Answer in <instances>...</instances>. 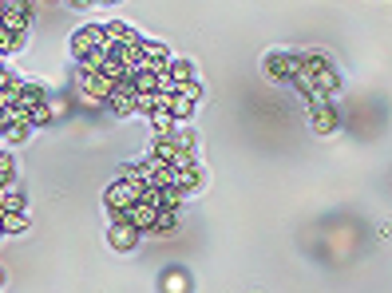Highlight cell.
I'll use <instances>...</instances> for the list:
<instances>
[{
	"label": "cell",
	"mask_w": 392,
	"mask_h": 293,
	"mask_svg": "<svg viewBox=\"0 0 392 293\" xmlns=\"http://www.w3.org/2000/svg\"><path fill=\"white\" fill-rule=\"evenodd\" d=\"M143 191H147V186H143V182H135V179L111 182V186H107V198H103V203H107V210H111V218H115V214H123V210H131V206L143 198Z\"/></svg>",
	"instance_id": "cell-1"
},
{
	"label": "cell",
	"mask_w": 392,
	"mask_h": 293,
	"mask_svg": "<svg viewBox=\"0 0 392 293\" xmlns=\"http://www.w3.org/2000/svg\"><path fill=\"white\" fill-rule=\"evenodd\" d=\"M103 48H107L103 24H88V28H80L71 36V56H76V60H88V56H95V52H103Z\"/></svg>",
	"instance_id": "cell-2"
},
{
	"label": "cell",
	"mask_w": 392,
	"mask_h": 293,
	"mask_svg": "<svg viewBox=\"0 0 392 293\" xmlns=\"http://www.w3.org/2000/svg\"><path fill=\"white\" fill-rule=\"evenodd\" d=\"M266 71H270L273 80H293V76H297V56H290V52H270V56H266Z\"/></svg>",
	"instance_id": "cell-3"
},
{
	"label": "cell",
	"mask_w": 392,
	"mask_h": 293,
	"mask_svg": "<svg viewBox=\"0 0 392 293\" xmlns=\"http://www.w3.org/2000/svg\"><path fill=\"white\" fill-rule=\"evenodd\" d=\"M83 91H88V100L91 103H107L111 100V91H115V80H107V76H83Z\"/></svg>",
	"instance_id": "cell-4"
},
{
	"label": "cell",
	"mask_w": 392,
	"mask_h": 293,
	"mask_svg": "<svg viewBox=\"0 0 392 293\" xmlns=\"http://www.w3.org/2000/svg\"><path fill=\"white\" fill-rule=\"evenodd\" d=\"M313 131L317 135H329L337 131V112H333V103H313Z\"/></svg>",
	"instance_id": "cell-5"
},
{
	"label": "cell",
	"mask_w": 392,
	"mask_h": 293,
	"mask_svg": "<svg viewBox=\"0 0 392 293\" xmlns=\"http://www.w3.org/2000/svg\"><path fill=\"white\" fill-rule=\"evenodd\" d=\"M135 242H139V230H135V226H127V222L111 226V246H115V250H131Z\"/></svg>",
	"instance_id": "cell-6"
},
{
	"label": "cell",
	"mask_w": 392,
	"mask_h": 293,
	"mask_svg": "<svg viewBox=\"0 0 392 293\" xmlns=\"http://www.w3.org/2000/svg\"><path fill=\"white\" fill-rule=\"evenodd\" d=\"M151 127H155V139H171L174 127H179V119H174L171 112H162V107H159V112L151 115Z\"/></svg>",
	"instance_id": "cell-7"
},
{
	"label": "cell",
	"mask_w": 392,
	"mask_h": 293,
	"mask_svg": "<svg viewBox=\"0 0 392 293\" xmlns=\"http://www.w3.org/2000/svg\"><path fill=\"white\" fill-rule=\"evenodd\" d=\"M171 83H194V64L191 60H171Z\"/></svg>",
	"instance_id": "cell-8"
},
{
	"label": "cell",
	"mask_w": 392,
	"mask_h": 293,
	"mask_svg": "<svg viewBox=\"0 0 392 293\" xmlns=\"http://www.w3.org/2000/svg\"><path fill=\"white\" fill-rule=\"evenodd\" d=\"M171 143L179 147V155H194V143H198V139H194V131H191V127H174Z\"/></svg>",
	"instance_id": "cell-9"
},
{
	"label": "cell",
	"mask_w": 392,
	"mask_h": 293,
	"mask_svg": "<svg viewBox=\"0 0 392 293\" xmlns=\"http://www.w3.org/2000/svg\"><path fill=\"white\" fill-rule=\"evenodd\" d=\"M0 230L20 234V230H28V218H24V214H0Z\"/></svg>",
	"instance_id": "cell-10"
},
{
	"label": "cell",
	"mask_w": 392,
	"mask_h": 293,
	"mask_svg": "<svg viewBox=\"0 0 392 293\" xmlns=\"http://www.w3.org/2000/svg\"><path fill=\"white\" fill-rule=\"evenodd\" d=\"M174 222H179V210H159V222H155L151 234H171Z\"/></svg>",
	"instance_id": "cell-11"
},
{
	"label": "cell",
	"mask_w": 392,
	"mask_h": 293,
	"mask_svg": "<svg viewBox=\"0 0 392 293\" xmlns=\"http://www.w3.org/2000/svg\"><path fill=\"white\" fill-rule=\"evenodd\" d=\"M28 131H32V123H12L8 131H4V139H8V143H24V139H28Z\"/></svg>",
	"instance_id": "cell-12"
},
{
	"label": "cell",
	"mask_w": 392,
	"mask_h": 293,
	"mask_svg": "<svg viewBox=\"0 0 392 293\" xmlns=\"http://www.w3.org/2000/svg\"><path fill=\"white\" fill-rule=\"evenodd\" d=\"M0 282H4V270H0Z\"/></svg>",
	"instance_id": "cell-13"
}]
</instances>
